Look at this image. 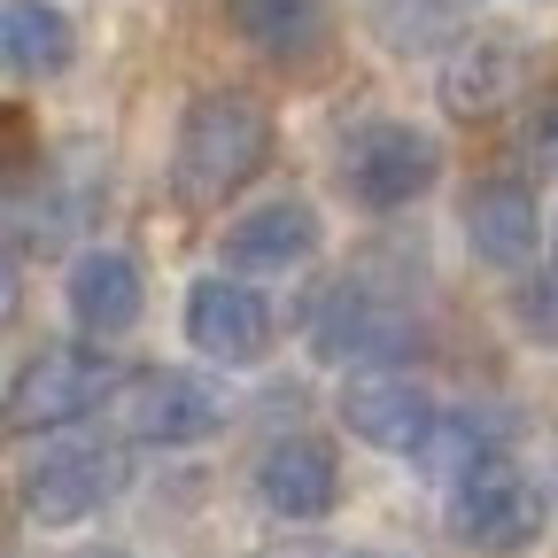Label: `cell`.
<instances>
[{
    "label": "cell",
    "instance_id": "1",
    "mask_svg": "<svg viewBox=\"0 0 558 558\" xmlns=\"http://www.w3.org/2000/svg\"><path fill=\"white\" fill-rule=\"evenodd\" d=\"M271 156V109L241 86H218V94H202L186 117H179V156H171V186L179 202L209 209V202H226L241 194Z\"/></svg>",
    "mask_w": 558,
    "mask_h": 558
},
{
    "label": "cell",
    "instance_id": "12",
    "mask_svg": "<svg viewBox=\"0 0 558 558\" xmlns=\"http://www.w3.org/2000/svg\"><path fill=\"white\" fill-rule=\"evenodd\" d=\"M318 256V209L311 202H264L226 226V264L233 271H295Z\"/></svg>",
    "mask_w": 558,
    "mask_h": 558
},
{
    "label": "cell",
    "instance_id": "2",
    "mask_svg": "<svg viewBox=\"0 0 558 558\" xmlns=\"http://www.w3.org/2000/svg\"><path fill=\"white\" fill-rule=\"evenodd\" d=\"M450 535H458L465 550H488V558L527 550V543L543 535V497H535V481H527L512 458H497V450L465 458L458 481H450Z\"/></svg>",
    "mask_w": 558,
    "mask_h": 558
},
{
    "label": "cell",
    "instance_id": "6",
    "mask_svg": "<svg viewBox=\"0 0 558 558\" xmlns=\"http://www.w3.org/2000/svg\"><path fill=\"white\" fill-rule=\"evenodd\" d=\"M341 418H349V435L388 450V458H411V450H427L435 427H442V411L435 396L418 388L411 373H365V380H349L341 388Z\"/></svg>",
    "mask_w": 558,
    "mask_h": 558
},
{
    "label": "cell",
    "instance_id": "3",
    "mask_svg": "<svg viewBox=\"0 0 558 558\" xmlns=\"http://www.w3.org/2000/svg\"><path fill=\"white\" fill-rule=\"evenodd\" d=\"M341 179L365 209H403L442 179V148H435V132H418V124H365L341 148Z\"/></svg>",
    "mask_w": 558,
    "mask_h": 558
},
{
    "label": "cell",
    "instance_id": "18",
    "mask_svg": "<svg viewBox=\"0 0 558 558\" xmlns=\"http://www.w3.org/2000/svg\"><path fill=\"white\" fill-rule=\"evenodd\" d=\"M527 156L543 163V171H558V94L535 109V124H527Z\"/></svg>",
    "mask_w": 558,
    "mask_h": 558
},
{
    "label": "cell",
    "instance_id": "20",
    "mask_svg": "<svg viewBox=\"0 0 558 558\" xmlns=\"http://www.w3.org/2000/svg\"><path fill=\"white\" fill-rule=\"evenodd\" d=\"M365 558H373V550H365Z\"/></svg>",
    "mask_w": 558,
    "mask_h": 558
},
{
    "label": "cell",
    "instance_id": "9",
    "mask_svg": "<svg viewBox=\"0 0 558 558\" xmlns=\"http://www.w3.org/2000/svg\"><path fill=\"white\" fill-rule=\"evenodd\" d=\"M311 349L326 365H388L411 349V318L396 303H380L373 288H333L311 318Z\"/></svg>",
    "mask_w": 558,
    "mask_h": 558
},
{
    "label": "cell",
    "instance_id": "11",
    "mask_svg": "<svg viewBox=\"0 0 558 558\" xmlns=\"http://www.w3.org/2000/svg\"><path fill=\"white\" fill-rule=\"evenodd\" d=\"M70 318H78L94 341H117L140 326V303H148V288H140V264L124 248H86L78 264H70Z\"/></svg>",
    "mask_w": 558,
    "mask_h": 558
},
{
    "label": "cell",
    "instance_id": "14",
    "mask_svg": "<svg viewBox=\"0 0 558 558\" xmlns=\"http://www.w3.org/2000/svg\"><path fill=\"white\" fill-rule=\"evenodd\" d=\"M512 94H520V47L512 39L473 32L450 47V62H442V109L450 117H497Z\"/></svg>",
    "mask_w": 558,
    "mask_h": 558
},
{
    "label": "cell",
    "instance_id": "19",
    "mask_svg": "<svg viewBox=\"0 0 558 558\" xmlns=\"http://www.w3.org/2000/svg\"><path fill=\"white\" fill-rule=\"evenodd\" d=\"M109 558H117V550H109Z\"/></svg>",
    "mask_w": 558,
    "mask_h": 558
},
{
    "label": "cell",
    "instance_id": "13",
    "mask_svg": "<svg viewBox=\"0 0 558 558\" xmlns=\"http://www.w3.org/2000/svg\"><path fill=\"white\" fill-rule=\"evenodd\" d=\"M535 194L520 186V179H481L473 194H465V248L481 256V264H497V271H512V264H527L535 256Z\"/></svg>",
    "mask_w": 558,
    "mask_h": 558
},
{
    "label": "cell",
    "instance_id": "16",
    "mask_svg": "<svg viewBox=\"0 0 558 558\" xmlns=\"http://www.w3.org/2000/svg\"><path fill=\"white\" fill-rule=\"evenodd\" d=\"M0 54H9L16 78H54L78 54V32H70V16L54 0H9L0 9Z\"/></svg>",
    "mask_w": 558,
    "mask_h": 558
},
{
    "label": "cell",
    "instance_id": "8",
    "mask_svg": "<svg viewBox=\"0 0 558 558\" xmlns=\"http://www.w3.org/2000/svg\"><path fill=\"white\" fill-rule=\"evenodd\" d=\"M218 388L194 380V373H140L124 388V435L132 442H163V450H186V442H209L218 435Z\"/></svg>",
    "mask_w": 558,
    "mask_h": 558
},
{
    "label": "cell",
    "instance_id": "5",
    "mask_svg": "<svg viewBox=\"0 0 558 558\" xmlns=\"http://www.w3.org/2000/svg\"><path fill=\"white\" fill-rule=\"evenodd\" d=\"M124 488V450L109 442H70V450H47L32 473H24V512L39 527H78L94 520L109 497Z\"/></svg>",
    "mask_w": 558,
    "mask_h": 558
},
{
    "label": "cell",
    "instance_id": "4",
    "mask_svg": "<svg viewBox=\"0 0 558 558\" xmlns=\"http://www.w3.org/2000/svg\"><path fill=\"white\" fill-rule=\"evenodd\" d=\"M101 396H109V365L94 349H39V357H24V373L9 380V427L16 435L70 427V418H86Z\"/></svg>",
    "mask_w": 558,
    "mask_h": 558
},
{
    "label": "cell",
    "instance_id": "17",
    "mask_svg": "<svg viewBox=\"0 0 558 558\" xmlns=\"http://www.w3.org/2000/svg\"><path fill=\"white\" fill-rule=\"evenodd\" d=\"M512 318H520V333L558 341V279H527V288L512 295Z\"/></svg>",
    "mask_w": 558,
    "mask_h": 558
},
{
    "label": "cell",
    "instance_id": "10",
    "mask_svg": "<svg viewBox=\"0 0 558 558\" xmlns=\"http://www.w3.org/2000/svg\"><path fill=\"white\" fill-rule=\"evenodd\" d=\"M341 497V465L318 435H288L256 458V505L279 520H326Z\"/></svg>",
    "mask_w": 558,
    "mask_h": 558
},
{
    "label": "cell",
    "instance_id": "7",
    "mask_svg": "<svg viewBox=\"0 0 558 558\" xmlns=\"http://www.w3.org/2000/svg\"><path fill=\"white\" fill-rule=\"evenodd\" d=\"M186 341L202 357H218V365H256L271 349V303L248 288V279L209 271V279L186 288Z\"/></svg>",
    "mask_w": 558,
    "mask_h": 558
},
{
    "label": "cell",
    "instance_id": "15",
    "mask_svg": "<svg viewBox=\"0 0 558 558\" xmlns=\"http://www.w3.org/2000/svg\"><path fill=\"white\" fill-rule=\"evenodd\" d=\"M226 16L271 62H311L326 47V0H226Z\"/></svg>",
    "mask_w": 558,
    "mask_h": 558
}]
</instances>
